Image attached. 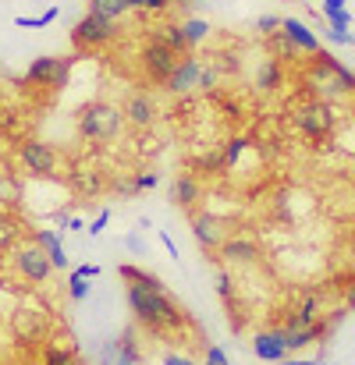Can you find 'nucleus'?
Here are the masks:
<instances>
[{"label": "nucleus", "instance_id": "nucleus-1", "mask_svg": "<svg viewBox=\"0 0 355 365\" xmlns=\"http://www.w3.org/2000/svg\"><path fill=\"white\" fill-rule=\"evenodd\" d=\"M124 298H128V309H131V319L139 330L153 334V337H178L185 330H192V316L160 287V291H149V287H135V284H124Z\"/></svg>", "mask_w": 355, "mask_h": 365}, {"label": "nucleus", "instance_id": "nucleus-2", "mask_svg": "<svg viewBox=\"0 0 355 365\" xmlns=\"http://www.w3.org/2000/svg\"><path fill=\"white\" fill-rule=\"evenodd\" d=\"M75 128H79V135L86 142L111 145V142H118L121 131H124V110L118 103H111V100H89V103L79 107Z\"/></svg>", "mask_w": 355, "mask_h": 365}, {"label": "nucleus", "instance_id": "nucleus-3", "mask_svg": "<svg viewBox=\"0 0 355 365\" xmlns=\"http://www.w3.org/2000/svg\"><path fill=\"white\" fill-rule=\"evenodd\" d=\"M309 96H316V100H345V96H352L355 93V75L341 64V61H334L331 53H313V61H309Z\"/></svg>", "mask_w": 355, "mask_h": 365}, {"label": "nucleus", "instance_id": "nucleus-4", "mask_svg": "<svg viewBox=\"0 0 355 365\" xmlns=\"http://www.w3.org/2000/svg\"><path fill=\"white\" fill-rule=\"evenodd\" d=\"M291 124L306 135V138H313V142H324L331 131H334V124H338V114L331 110V103L327 100H316V96H302V100H295L291 103Z\"/></svg>", "mask_w": 355, "mask_h": 365}, {"label": "nucleus", "instance_id": "nucleus-5", "mask_svg": "<svg viewBox=\"0 0 355 365\" xmlns=\"http://www.w3.org/2000/svg\"><path fill=\"white\" fill-rule=\"evenodd\" d=\"M118 39H121V21L100 18V14H93V11H86V14L75 21V29H71V46H75L79 53L104 50V46H111V43H118Z\"/></svg>", "mask_w": 355, "mask_h": 365}, {"label": "nucleus", "instance_id": "nucleus-6", "mask_svg": "<svg viewBox=\"0 0 355 365\" xmlns=\"http://www.w3.org/2000/svg\"><path fill=\"white\" fill-rule=\"evenodd\" d=\"M11 266H14V277H18L21 284H29V287H43V284L54 277V266H50L46 252L32 242V238H29V242H18L11 248Z\"/></svg>", "mask_w": 355, "mask_h": 365}, {"label": "nucleus", "instance_id": "nucleus-7", "mask_svg": "<svg viewBox=\"0 0 355 365\" xmlns=\"http://www.w3.org/2000/svg\"><path fill=\"white\" fill-rule=\"evenodd\" d=\"M7 327H11V337H14L18 344H29V348L50 341V330H54L46 309H39V305H14Z\"/></svg>", "mask_w": 355, "mask_h": 365}, {"label": "nucleus", "instance_id": "nucleus-8", "mask_svg": "<svg viewBox=\"0 0 355 365\" xmlns=\"http://www.w3.org/2000/svg\"><path fill=\"white\" fill-rule=\"evenodd\" d=\"M178 61H181V53H174L171 46H164L153 36L139 46V71H142V78L149 86H160L164 89V82L171 78V71L178 68Z\"/></svg>", "mask_w": 355, "mask_h": 365}, {"label": "nucleus", "instance_id": "nucleus-9", "mask_svg": "<svg viewBox=\"0 0 355 365\" xmlns=\"http://www.w3.org/2000/svg\"><path fill=\"white\" fill-rule=\"evenodd\" d=\"M14 156H18V167L29 178H57L61 174V153L50 142L25 138V142H18V153Z\"/></svg>", "mask_w": 355, "mask_h": 365}, {"label": "nucleus", "instance_id": "nucleus-10", "mask_svg": "<svg viewBox=\"0 0 355 365\" xmlns=\"http://www.w3.org/2000/svg\"><path fill=\"white\" fill-rule=\"evenodd\" d=\"M79 53L75 57H36L25 71V82L36 86V89H50V93H61L71 78V68H75Z\"/></svg>", "mask_w": 355, "mask_h": 365}, {"label": "nucleus", "instance_id": "nucleus-11", "mask_svg": "<svg viewBox=\"0 0 355 365\" xmlns=\"http://www.w3.org/2000/svg\"><path fill=\"white\" fill-rule=\"evenodd\" d=\"M189 224H192V238H196V245H199L206 255H214L221 245L235 235L231 220H224L221 213H210V210H196V213H189Z\"/></svg>", "mask_w": 355, "mask_h": 365}, {"label": "nucleus", "instance_id": "nucleus-12", "mask_svg": "<svg viewBox=\"0 0 355 365\" xmlns=\"http://www.w3.org/2000/svg\"><path fill=\"white\" fill-rule=\"evenodd\" d=\"M277 334H281V341L288 344V351H302V348H309V344H324V341H327V327H324V323H302V319H295V316H288V319L277 327Z\"/></svg>", "mask_w": 355, "mask_h": 365}, {"label": "nucleus", "instance_id": "nucleus-13", "mask_svg": "<svg viewBox=\"0 0 355 365\" xmlns=\"http://www.w3.org/2000/svg\"><path fill=\"white\" fill-rule=\"evenodd\" d=\"M214 255H217L224 266H256V262L263 259V248H259L256 238H249V235H231Z\"/></svg>", "mask_w": 355, "mask_h": 365}, {"label": "nucleus", "instance_id": "nucleus-14", "mask_svg": "<svg viewBox=\"0 0 355 365\" xmlns=\"http://www.w3.org/2000/svg\"><path fill=\"white\" fill-rule=\"evenodd\" d=\"M206 199V188H203V178H196L192 170H181L174 181H171V202L185 213H196Z\"/></svg>", "mask_w": 355, "mask_h": 365}, {"label": "nucleus", "instance_id": "nucleus-15", "mask_svg": "<svg viewBox=\"0 0 355 365\" xmlns=\"http://www.w3.org/2000/svg\"><path fill=\"white\" fill-rule=\"evenodd\" d=\"M124 124H131V128H139V131H146V128H153L156 118H160V107H156V100L149 96V93H142V89H135V93H128V100H124Z\"/></svg>", "mask_w": 355, "mask_h": 365}, {"label": "nucleus", "instance_id": "nucleus-16", "mask_svg": "<svg viewBox=\"0 0 355 365\" xmlns=\"http://www.w3.org/2000/svg\"><path fill=\"white\" fill-rule=\"evenodd\" d=\"M199 71H203V61L192 57V53H185V57L178 61V68L171 71V78L164 82V93H171V96H189V93H196V89H199Z\"/></svg>", "mask_w": 355, "mask_h": 365}, {"label": "nucleus", "instance_id": "nucleus-17", "mask_svg": "<svg viewBox=\"0 0 355 365\" xmlns=\"http://www.w3.org/2000/svg\"><path fill=\"white\" fill-rule=\"evenodd\" d=\"M252 351H256L259 362H270V365L284 362V359L291 355L277 330H256V334H252Z\"/></svg>", "mask_w": 355, "mask_h": 365}, {"label": "nucleus", "instance_id": "nucleus-18", "mask_svg": "<svg viewBox=\"0 0 355 365\" xmlns=\"http://www.w3.org/2000/svg\"><path fill=\"white\" fill-rule=\"evenodd\" d=\"M281 32L295 43V50L299 53H320V39H316V32L306 25V21H299V18H281Z\"/></svg>", "mask_w": 355, "mask_h": 365}, {"label": "nucleus", "instance_id": "nucleus-19", "mask_svg": "<svg viewBox=\"0 0 355 365\" xmlns=\"http://www.w3.org/2000/svg\"><path fill=\"white\" fill-rule=\"evenodd\" d=\"M39 365H82V355L68 341H43L39 344Z\"/></svg>", "mask_w": 355, "mask_h": 365}, {"label": "nucleus", "instance_id": "nucleus-20", "mask_svg": "<svg viewBox=\"0 0 355 365\" xmlns=\"http://www.w3.org/2000/svg\"><path fill=\"white\" fill-rule=\"evenodd\" d=\"M32 242L46 252V259H50L54 269H68V255H64L61 235H54V231H46V227H36V231H32Z\"/></svg>", "mask_w": 355, "mask_h": 365}, {"label": "nucleus", "instance_id": "nucleus-21", "mask_svg": "<svg viewBox=\"0 0 355 365\" xmlns=\"http://www.w3.org/2000/svg\"><path fill=\"white\" fill-rule=\"evenodd\" d=\"M153 39H160L164 46H171L174 53H192V43L185 39V29H181V21H167V25H153V32H149Z\"/></svg>", "mask_w": 355, "mask_h": 365}, {"label": "nucleus", "instance_id": "nucleus-22", "mask_svg": "<svg viewBox=\"0 0 355 365\" xmlns=\"http://www.w3.org/2000/svg\"><path fill=\"white\" fill-rule=\"evenodd\" d=\"M86 11H93V14H100V18H114V21H121L124 14L146 11V7H142V0H86Z\"/></svg>", "mask_w": 355, "mask_h": 365}, {"label": "nucleus", "instance_id": "nucleus-23", "mask_svg": "<svg viewBox=\"0 0 355 365\" xmlns=\"http://www.w3.org/2000/svg\"><path fill=\"white\" fill-rule=\"evenodd\" d=\"M291 316L302 319V323H324V316H327V298H324V291H309V294L291 309Z\"/></svg>", "mask_w": 355, "mask_h": 365}, {"label": "nucleus", "instance_id": "nucleus-24", "mask_svg": "<svg viewBox=\"0 0 355 365\" xmlns=\"http://www.w3.org/2000/svg\"><path fill=\"white\" fill-rule=\"evenodd\" d=\"M281 86H284V68H281L277 57H266V61L256 68V89H259V93H274V89H281Z\"/></svg>", "mask_w": 355, "mask_h": 365}, {"label": "nucleus", "instance_id": "nucleus-25", "mask_svg": "<svg viewBox=\"0 0 355 365\" xmlns=\"http://www.w3.org/2000/svg\"><path fill=\"white\" fill-rule=\"evenodd\" d=\"M118 277L124 280V284L149 287V291H160V287H164V280H160L156 273H149V269H142V266H131V262H121V266H118Z\"/></svg>", "mask_w": 355, "mask_h": 365}, {"label": "nucleus", "instance_id": "nucleus-26", "mask_svg": "<svg viewBox=\"0 0 355 365\" xmlns=\"http://www.w3.org/2000/svg\"><path fill=\"white\" fill-rule=\"evenodd\" d=\"M21 235H25V227H21V220L18 217H11L7 210H0V259L14 248V245L21 242Z\"/></svg>", "mask_w": 355, "mask_h": 365}, {"label": "nucleus", "instance_id": "nucleus-27", "mask_svg": "<svg viewBox=\"0 0 355 365\" xmlns=\"http://www.w3.org/2000/svg\"><path fill=\"white\" fill-rule=\"evenodd\" d=\"M196 178H217V174H224L228 170V163H224V153L217 149V153H203L199 160H196Z\"/></svg>", "mask_w": 355, "mask_h": 365}, {"label": "nucleus", "instance_id": "nucleus-28", "mask_svg": "<svg viewBox=\"0 0 355 365\" xmlns=\"http://www.w3.org/2000/svg\"><path fill=\"white\" fill-rule=\"evenodd\" d=\"M249 145H252V138H245V135H231V138H228V145L221 149V153H224L228 170H235L238 163H241V156L249 153Z\"/></svg>", "mask_w": 355, "mask_h": 365}, {"label": "nucleus", "instance_id": "nucleus-29", "mask_svg": "<svg viewBox=\"0 0 355 365\" xmlns=\"http://www.w3.org/2000/svg\"><path fill=\"white\" fill-rule=\"evenodd\" d=\"M181 29H185V39L192 43V50L210 36V21H203V18H185V21H181Z\"/></svg>", "mask_w": 355, "mask_h": 365}, {"label": "nucleus", "instance_id": "nucleus-30", "mask_svg": "<svg viewBox=\"0 0 355 365\" xmlns=\"http://www.w3.org/2000/svg\"><path fill=\"white\" fill-rule=\"evenodd\" d=\"M270 50L277 53V61H291V57L299 53V50H295V43H291L284 32H274V36H270Z\"/></svg>", "mask_w": 355, "mask_h": 365}, {"label": "nucleus", "instance_id": "nucleus-31", "mask_svg": "<svg viewBox=\"0 0 355 365\" xmlns=\"http://www.w3.org/2000/svg\"><path fill=\"white\" fill-rule=\"evenodd\" d=\"M217 86H221V71H217L214 64H206V61H203V71H199V89H196V93H217Z\"/></svg>", "mask_w": 355, "mask_h": 365}, {"label": "nucleus", "instance_id": "nucleus-32", "mask_svg": "<svg viewBox=\"0 0 355 365\" xmlns=\"http://www.w3.org/2000/svg\"><path fill=\"white\" fill-rule=\"evenodd\" d=\"M50 21H57V7H46V11L36 14V18H14L18 29H43V25H50Z\"/></svg>", "mask_w": 355, "mask_h": 365}, {"label": "nucleus", "instance_id": "nucleus-33", "mask_svg": "<svg viewBox=\"0 0 355 365\" xmlns=\"http://www.w3.org/2000/svg\"><path fill=\"white\" fill-rule=\"evenodd\" d=\"M89 291H93V284H86V277H79V273L68 277V298H71V302H86Z\"/></svg>", "mask_w": 355, "mask_h": 365}, {"label": "nucleus", "instance_id": "nucleus-34", "mask_svg": "<svg viewBox=\"0 0 355 365\" xmlns=\"http://www.w3.org/2000/svg\"><path fill=\"white\" fill-rule=\"evenodd\" d=\"M256 32L259 36H274V32H281V14H263V18H256Z\"/></svg>", "mask_w": 355, "mask_h": 365}, {"label": "nucleus", "instance_id": "nucleus-35", "mask_svg": "<svg viewBox=\"0 0 355 365\" xmlns=\"http://www.w3.org/2000/svg\"><path fill=\"white\" fill-rule=\"evenodd\" d=\"M131 181H135V192H153V188L160 185V174H156V170H139Z\"/></svg>", "mask_w": 355, "mask_h": 365}, {"label": "nucleus", "instance_id": "nucleus-36", "mask_svg": "<svg viewBox=\"0 0 355 365\" xmlns=\"http://www.w3.org/2000/svg\"><path fill=\"white\" fill-rule=\"evenodd\" d=\"M203 365H231V359L224 355V348H217V344H206V355H203Z\"/></svg>", "mask_w": 355, "mask_h": 365}, {"label": "nucleus", "instance_id": "nucleus-37", "mask_svg": "<svg viewBox=\"0 0 355 365\" xmlns=\"http://www.w3.org/2000/svg\"><path fill=\"white\" fill-rule=\"evenodd\" d=\"M327 21H331V29H352V14H349L345 7H341V11H331Z\"/></svg>", "mask_w": 355, "mask_h": 365}, {"label": "nucleus", "instance_id": "nucleus-38", "mask_svg": "<svg viewBox=\"0 0 355 365\" xmlns=\"http://www.w3.org/2000/svg\"><path fill=\"white\" fill-rule=\"evenodd\" d=\"M217 291H221V298H224V302H235V280H231L228 273H221V277H217Z\"/></svg>", "mask_w": 355, "mask_h": 365}, {"label": "nucleus", "instance_id": "nucleus-39", "mask_svg": "<svg viewBox=\"0 0 355 365\" xmlns=\"http://www.w3.org/2000/svg\"><path fill=\"white\" fill-rule=\"evenodd\" d=\"M345 309H349V312H355V273L345 280Z\"/></svg>", "mask_w": 355, "mask_h": 365}, {"label": "nucleus", "instance_id": "nucleus-40", "mask_svg": "<svg viewBox=\"0 0 355 365\" xmlns=\"http://www.w3.org/2000/svg\"><path fill=\"white\" fill-rule=\"evenodd\" d=\"M142 7H146L149 14H164V11L171 7V0H142Z\"/></svg>", "mask_w": 355, "mask_h": 365}, {"label": "nucleus", "instance_id": "nucleus-41", "mask_svg": "<svg viewBox=\"0 0 355 365\" xmlns=\"http://www.w3.org/2000/svg\"><path fill=\"white\" fill-rule=\"evenodd\" d=\"M164 365H199V362H192L189 355H178V351H167V355H164Z\"/></svg>", "mask_w": 355, "mask_h": 365}, {"label": "nucleus", "instance_id": "nucleus-42", "mask_svg": "<svg viewBox=\"0 0 355 365\" xmlns=\"http://www.w3.org/2000/svg\"><path fill=\"white\" fill-rule=\"evenodd\" d=\"M107 220H111V213L104 210V213H100V217H96V220L89 224V235H104V227H107Z\"/></svg>", "mask_w": 355, "mask_h": 365}, {"label": "nucleus", "instance_id": "nucleus-43", "mask_svg": "<svg viewBox=\"0 0 355 365\" xmlns=\"http://www.w3.org/2000/svg\"><path fill=\"white\" fill-rule=\"evenodd\" d=\"M71 273H79V277H86V280H93V277H100V266H79V269H71Z\"/></svg>", "mask_w": 355, "mask_h": 365}, {"label": "nucleus", "instance_id": "nucleus-44", "mask_svg": "<svg viewBox=\"0 0 355 365\" xmlns=\"http://www.w3.org/2000/svg\"><path fill=\"white\" fill-rule=\"evenodd\" d=\"M160 242H164V248L171 252V259H178V245L171 242V235H167V231H160Z\"/></svg>", "mask_w": 355, "mask_h": 365}, {"label": "nucleus", "instance_id": "nucleus-45", "mask_svg": "<svg viewBox=\"0 0 355 365\" xmlns=\"http://www.w3.org/2000/svg\"><path fill=\"white\" fill-rule=\"evenodd\" d=\"M82 227H86L82 217H68V224H64V231H82Z\"/></svg>", "mask_w": 355, "mask_h": 365}, {"label": "nucleus", "instance_id": "nucleus-46", "mask_svg": "<svg viewBox=\"0 0 355 365\" xmlns=\"http://www.w3.org/2000/svg\"><path fill=\"white\" fill-rule=\"evenodd\" d=\"M345 7V0H324V14H331V11H341Z\"/></svg>", "mask_w": 355, "mask_h": 365}, {"label": "nucleus", "instance_id": "nucleus-47", "mask_svg": "<svg viewBox=\"0 0 355 365\" xmlns=\"http://www.w3.org/2000/svg\"><path fill=\"white\" fill-rule=\"evenodd\" d=\"M277 365H327V362H316V359H313V362H299V359H291V355H288L284 362H277Z\"/></svg>", "mask_w": 355, "mask_h": 365}, {"label": "nucleus", "instance_id": "nucleus-48", "mask_svg": "<svg viewBox=\"0 0 355 365\" xmlns=\"http://www.w3.org/2000/svg\"><path fill=\"white\" fill-rule=\"evenodd\" d=\"M128 248H131V252H142V245H139V238H135V235H128Z\"/></svg>", "mask_w": 355, "mask_h": 365}]
</instances>
